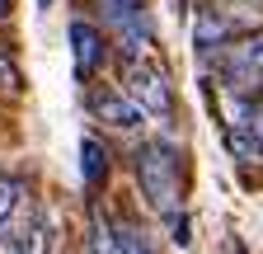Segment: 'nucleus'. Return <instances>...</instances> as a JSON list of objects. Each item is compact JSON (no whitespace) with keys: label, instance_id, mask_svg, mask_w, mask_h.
<instances>
[{"label":"nucleus","instance_id":"nucleus-1","mask_svg":"<svg viewBox=\"0 0 263 254\" xmlns=\"http://www.w3.org/2000/svg\"><path fill=\"white\" fill-rule=\"evenodd\" d=\"M137 184H141V198L160 212V216H174L179 212V198H183V160L170 141H146L137 151Z\"/></svg>","mask_w":263,"mask_h":254},{"label":"nucleus","instance_id":"nucleus-2","mask_svg":"<svg viewBox=\"0 0 263 254\" xmlns=\"http://www.w3.org/2000/svg\"><path fill=\"white\" fill-rule=\"evenodd\" d=\"M212 71L221 76L226 89H235V94H263V33H235L212 61Z\"/></svg>","mask_w":263,"mask_h":254},{"label":"nucleus","instance_id":"nucleus-3","mask_svg":"<svg viewBox=\"0 0 263 254\" xmlns=\"http://www.w3.org/2000/svg\"><path fill=\"white\" fill-rule=\"evenodd\" d=\"M122 89L146 108V118H174V89H170V76L160 66H151L146 57H132L122 66Z\"/></svg>","mask_w":263,"mask_h":254},{"label":"nucleus","instance_id":"nucleus-4","mask_svg":"<svg viewBox=\"0 0 263 254\" xmlns=\"http://www.w3.org/2000/svg\"><path fill=\"white\" fill-rule=\"evenodd\" d=\"M94 5H99V19L118 33V47H122L127 61L151 52V38H146V0H94Z\"/></svg>","mask_w":263,"mask_h":254},{"label":"nucleus","instance_id":"nucleus-5","mask_svg":"<svg viewBox=\"0 0 263 254\" xmlns=\"http://www.w3.org/2000/svg\"><path fill=\"white\" fill-rule=\"evenodd\" d=\"M89 113L104 127H113V132H132V127H141V118H146V108L132 99L122 85H94L89 89Z\"/></svg>","mask_w":263,"mask_h":254},{"label":"nucleus","instance_id":"nucleus-6","mask_svg":"<svg viewBox=\"0 0 263 254\" xmlns=\"http://www.w3.org/2000/svg\"><path fill=\"white\" fill-rule=\"evenodd\" d=\"M240 28H235V19H230L226 10H216V5H202L193 14V52H197V61H216V52L235 38Z\"/></svg>","mask_w":263,"mask_h":254},{"label":"nucleus","instance_id":"nucleus-7","mask_svg":"<svg viewBox=\"0 0 263 254\" xmlns=\"http://www.w3.org/2000/svg\"><path fill=\"white\" fill-rule=\"evenodd\" d=\"M71 57H76V76L80 80H89L99 66H104V33H99L94 24H85V19H71Z\"/></svg>","mask_w":263,"mask_h":254},{"label":"nucleus","instance_id":"nucleus-8","mask_svg":"<svg viewBox=\"0 0 263 254\" xmlns=\"http://www.w3.org/2000/svg\"><path fill=\"white\" fill-rule=\"evenodd\" d=\"M80 174H85V188H104V179H108V146L99 137H80Z\"/></svg>","mask_w":263,"mask_h":254},{"label":"nucleus","instance_id":"nucleus-9","mask_svg":"<svg viewBox=\"0 0 263 254\" xmlns=\"http://www.w3.org/2000/svg\"><path fill=\"white\" fill-rule=\"evenodd\" d=\"M19 198H24V184L10 179V174H0V231L10 226V216H14V207H19Z\"/></svg>","mask_w":263,"mask_h":254},{"label":"nucleus","instance_id":"nucleus-10","mask_svg":"<svg viewBox=\"0 0 263 254\" xmlns=\"http://www.w3.org/2000/svg\"><path fill=\"white\" fill-rule=\"evenodd\" d=\"M118 231V245H122V254H155L151 249V240L137 231V226H113Z\"/></svg>","mask_w":263,"mask_h":254},{"label":"nucleus","instance_id":"nucleus-11","mask_svg":"<svg viewBox=\"0 0 263 254\" xmlns=\"http://www.w3.org/2000/svg\"><path fill=\"white\" fill-rule=\"evenodd\" d=\"M94 249H99V254H122V245H118V231L108 226V221H94Z\"/></svg>","mask_w":263,"mask_h":254},{"label":"nucleus","instance_id":"nucleus-12","mask_svg":"<svg viewBox=\"0 0 263 254\" xmlns=\"http://www.w3.org/2000/svg\"><path fill=\"white\" fill-rule=\"evenodd\" d=\"M249 127H254V137H258V146H263V104L254 108V122H249Z\"/></svg>","mask_w":263,"mask_h":254},{"label":"nucleus","instance_id":"nucleus-13","mask_svg":"<svg viewBox=\"0 0 263 254\" xmlns=\"http://www.w3.org/2000/svg\"><path fill=\"white\" fill-rule=\"evenodd\" d=\"M0 14H5V0H0Z\"/></svg>","mask_w":263,"mask_h":254},{"label":"nucleus","instance_id":"nucleus-14","mask_svg":"<svg viewBox=\"0 0 263 254\" xmlns=\"http://www.w3.org/2000/svg\"><path fill=\"white\" fill-rule=\"evenodd\" d=\"M38 5H47V0H38Z\"/></svg>","mask_w":263,"mask_h":254}]
</instances>
